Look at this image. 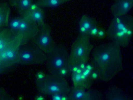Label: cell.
<instances>
[{
	"mask_svg": "<svg viewBox=\"0 0 133 100\" xmlns=\"http://www.w3.org/2000/svg\"><path fill=\"white\" fill-rule=\"evenodd\" d=\"M91 62L98 79L109 81L123 69L120 47L112 42L96 47L92 52Z\"/></svg>",
	"mask_w": 133,
	"mask_h": 100,
	"instance_id": "6da1fadb",
	"label": "cell"
},
{
	"mask_svg": "<svg viewBox=\"0 0 133 100\" xmlns=\"http://www.w3.org/2000/svg\"><path fill=\"white\" fill-rule=\"evenodd\" d=\"M133 32V17L127 14L114 17L106 33L112 42L120 47L125 48L129 43Z\"/></svg>",
	"mask_w": 133,
	"mask_h": 100,
	"instance_id": "7a4b0ae2",
	"label": "cell"
},
{
	"mask_svg": "<svg viewBox=\"0 0 133 100\" xmlns=\"http://www.w3.org/2000/svg\"><path fill=\"white\" fill-rule=\"evenodd\" d=\"M36 82L37 90L44 95H68L70 92L69 84L64 78L56 75H45L43 78Z\"/></svg>",
	"mask_w": 133,
	"mask_h": 100,
	"instance_id": "3957f363",
	"label": "cell"
},
{
	"mask_svg": "<svg viewBox=\"0 0 133 100\" xmlns=\"http://www.w3.org/2000/svg\"><path fill=\"white\" fill-rule=\"evenodd\" d=\"M88 35L80 34L73 43L69 56V66L88 63L93 45Z\"/></svg>",
	"mask_w": 133,
	"mask_h": 100,
	"instance_id": "277c9868",
	"label": "cell"
},
{
	"mask_svg": "<svg viewBox=\"0 0 133 100\" xmlns=\"http://www.w3.org/2000/svg\"><path fill=\"white\" fill-rule=\"evenodd\" d=\"M47 55L46 67L51 74L56 75L61 69L69 67V56L67 49L63 46L55 45Z\"/></svg>",
	"mask_w": 133,
	"mask_h": 100,
	"instance_id": "5b68a950",
	"label": "cell"
},
{
	"mask_svg": "<svg viewBox=\"0 0 133 100\" xmlns=\"http://www.w3.org/2000/svg\"><path fill=\"white\" fill-rule=\"evenodd\" d=\"M69 69L74 86L86 89L92 85L94 80L92 74L94 70L91 62L69 66Z\"/></svg>",
	"mask_w": 133,
	"mask_h": 100,
	"instance_id": "8992f818",
	"label": "cell"
},
{
	"mask_svg": "<svg viewBox=\"0 0 133 100\" xmlns=\"http://www.w3.org/2000/svg\"><path fill=\"white\" fill-rule=\"evenodd\" d=\"M51 33L50 27L44 23L39 26L38 31L31 39L36 45L47 55L55 46Z\"/></svg>",
	"mask_w": 133,
	"mask_h": 100,
	"instance_id": "52a82bcc",
	"label": "cell"
},
{
	"mask_svg": "<svg viewBox=\"0 0 133 100\" xmlns=\"http://www.w3.org/2000/svg\"><path fill=\"white\" fill-rule=\"evenodd\" d=\"M47 57V55L32 42L29 48L22 51L21 54V58L23 62L33 65L43 64L46 61Z\"/></svg>",
	"mask_w": 133,
	"mask_h": 100,
	"instance_id": "ba28073f",
	"label": "cell"
},
{
	"mask_svg": "<svg viewBox=\"0 0 133 100\" xmlns=\"http://www.w3.org/2000/svg\"><path fill=\"white\" fill-rule=\"evenodd\" d=\"M133 6V0H114L111 10L114 17L128 14Z\"/></svg>",
	"mask_w": 133,
	"mask_h": 100,
	"instance_id": "9c48e42d",
	"label": "cell"
},
{
	"mask_svg": "<svg viewBox=\"0 0 133 100\" xmlns=\"http://www.w3.org/2000/svg\"><path fill=\"white\" fill-rule=\"evenodd\" d=\"M23 16L35 22L39 26L45 23L44 12L41 7L35 3L31 5Z\"/></svg>",
	"mask_w": 133,
	"mask_h": 100,
	"instance_id": "30bf717a",
	"label": "cell"
},
{
	"mask_svg": "<svg viewBox=\"0 0 133 100\" xmlns=\"http://www.w3.org/2000/svg\"><path fill=\"white\" fill-rule=\"evenodd\" d=\"M84 88L74 86L70 90L69 95L70 100H89V95L88 91Z\"/></svg>",
	"mask_w": 133,
	"mask_h": 100,
	"instance_id": "8fae6325",
	"label": "cell"
},
{
	"mask_svg": "<svg viewBox=\"0 0 133 100\" xmlns=\"http://www.w3.org/2000/svg\"><path fill=\"white\" fill-rule=\"evenodd\" d=\"M129 98L120 89L114 86L109 89L106 95L107 100H128Z\"/></svg>",
	"mask_w": 133,
	"mask_h": 100,
	"instance_id": "7c38bea8",
	"label": "cell"
},
{
	"mask_svg": "<svg viewBox=\"0 0 133 100\" xmlns=\"http://www.w3.org/2000/svg\"><path fill=\"white\" fill-rule=\"evenodd\" d=\"M10 4L23 15L32 4V0H9Z\"/></svg>",
	"mask_w": 133,
	"mask_h": 100,
	"instance_id": "4fadbf2b",
	"label": "cell"
},
{
	"mask_svg": "<svg viewBox=\"0 0 133 100\" xmlns=\"http://www.w3.org/2000/svg\"><path fill=\"white\" fill-rule=\"evenodd\" d=\"M9 13V8L7 5L0 3V27L7 26Z\"/></svg>",
	"mask_w": 133,
	"mask_h": 100,
	"instance_id": "5bb4252c",
	"label": "cell"
},
{
	"mask_svg": "<svg viewBox=\"0 0 133 100\" xmlns=\"http://www.w3.org/2000/svg\"><path fill=\"white\" fill-rule=\"evenodd\" d=\"M71 0H38L35 3L42 7H53L59 6Z\"/></svg>",
	"mask_w": 133,
	"mask_h": 100,
	"instance_id": "9a60e30c",
	"label": "cell"
},
{
	"mask_svg": "<svg viewBox=\"0 0 133 100\" xmlns=\"http://www.w3.org/2000/svg\"><path fill=\"white\" fill-rule=\"evenodd\" d=\"M97 25L95 19L87 15H84L81 17L79 23V26H82L89 32L94 26Z\"/></svg>",
	"mask_w": 133,
	"mask_h": 100,
	"instance_id": "2e32d148",
	"label": "cell"
},
{
	"mask_svg": "<svg viewBox=\"0 0 133 100\" xmlns=\"http://www.w3.org/2000/svg\"><path fill=\"white\" fill-rule=\"evenodd\" d=\"M89 95V100H101L102 95L98 92L89 91H88Z\"/></svg>",
	"mask_w": 133,
	"mask_h": 100,
	"instance_id": "e0dca14e",
	"label": "cell"
},
{
	"mask_svg": "<svg viewBox=\"0 0 133 100\" xmlns=\"http://www.w3.org/2000/svg\"><path fill=\"white\" fill-rule=\"evenodd\" d=\"M68 95L57 93L52 95V98L54 100H70Z\"/></svg>",
	"mask_w": 133,
	"mask_h": 100,
	"instance_id": "ac0fdd59",
	"label": "cell"
},
{
	"mask_svg": "<svg viewBox=\"0 0 133 100\" xmlns=\"http://www.w3.org/2000/svg\"><path fill=\"white\" fill-rule=\"evenodd\" d=\"M21 18H16L12 20L10 23L11 28L14 30L18 29Z\"/></svg>",
	"mask_w": 133,
	"mask_h": 100,
	"instance_id": "d6986e66",
	"label": "cell"
},
{
	"mask_svg": "<svg viewBox=\"0 0 133 100\" xmlns=\"http://www.w3.org/2000/svg\"><path fill=\"white\" fill-rule=\"evenodd\" d=\"M99 28L97 25L92 27L89 31V36L90 37L96 38Z\"/></svg>",
	"mask_w": 133,
	"mask_h": 100,
	"instance_id": "ffe728a7",
	"label": "cell"
},
{
	"mask_svg": "<svg viewBox=\"0 0 133 100\" xmlns=\"http://www.w3.org/2000/svg\"><path fill=\"white\" fill-rule=\"evenodd\" d=\"M107 35L106 32L104 29L99 27L96 38L102 39L105 37Z\"/></svg>",
	"mask_w": 133,
	"mask_h": 100,
	"instance_id": "44dd1931",
	"label": "cell"
},
{
	"mask_svg": "<svg viewBox=\"0 0 133 100\" xmlns=\"http://www.w3.org/2000/svg\"><path fill=\"white\" fill-rule=\"evenodd\" d=\"M5 52L7 58L12 59L14 58L15 54L13 51L11 50H8Z\"/></svg>",
	"mask_w": 133,
	"mask_h": 100,
	"instance_id": "7402d4cb",
	"label": "cell"
},
{
	"mask_svg": "<svg viewBox=\"0 0 133 100\" xmlns=\"http://www.w3.org/2000/svg\"><path fill=\"white\" fill-rule=\"evenodd\" d=\"M45 75V74L42 72H37L35 74L36 80H39L43 78Z\"/></svg>",
	"mask_w": 133,
	"mask_h": 100,
	"instance_id": "603a6c76",
	"label": "cell"
},
{
	"mask_svg": "<svg viewBox=\"0 0 133 100\" xmlns=\"http://www.w3.org/2000/svg\"><path fill=\"white\" fill-rule=\"evenodd\" d=\"M4 43L3 40L0 38V51H2L4 48Z\"/></svg>",
	"mask_w": 133,
	"mask_h": 100,
	"instance_id": "cb8c5ba5",
	"label": "cell"
},
{
	"mask_svg": "<svg viewBox=\"0 0 133 100\" xmlns=\"http://www.w3.org/2000/svg\"><path fill=\"white\" fill-rule=\"evenodd\" d=\"M44 98L43 96L41 95H38L35 97L36 100H44Z\"/></svg>",
	"mask_w": 133,
	"mask_h": 100,
	"instance_id": "d4e9b609",
	"label": "cell"
},
{
	"mask_svg": "<svg viewBox=\"0 0 133 100\" xmlns=\"http://www.w3.org/2000/svg\"><path fill=\"white\" fill-rule=\"evenodd\" d=\"M1 58L3 59H4L7 58L6 52H4L2 53L1 54Z\"/></svg>",
	"mask_w": 133,
	"mask_h": 100,
	"instance_id": "484cf974",
	"label": "cell"
}]
</instances>
